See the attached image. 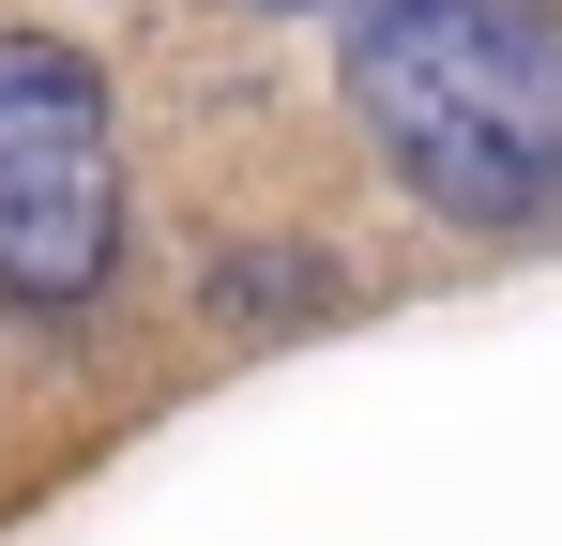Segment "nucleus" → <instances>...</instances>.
<instances>
[{
	"mask_svg": "<svg viewBox=\"0 0 562 546\" xmlns=\"http://www.w3.org/2000/svg\"><path fill=\"white\" fill-rule=\"evenodd\" d=\"M274 15H335V31H350V15H366V0H274Z\"/></svg>",
	"mask_w": 562,
	"mask_h": 546,
	"instance_id": "obj_3",
	"label": "nucleus"
},
{
	"mask_svg": "<svg viewBox=\"0 0 562 546\" xmlns=\"http://www.w3.org/2000/svg\"><path fill=\"white\" fill-rule=\"evenodd\" d=\"M122 259V152H106V77L46 31H0V288L15 304H92Z\"/></svg>",
	"mask_w": 562,
	"mask_h": 546,
	"instance_id": "obj_2",
	"label": "nucleus"
},
{
	"mask_svg": "<svg viewBox=\"0 0 562 546\" xmlns=\"http://www.w3.org/2000/svg\"><path fill=\"white\" fill-rule=\"evenodd\" d=\"M350 106L395 182L457 228H517L562 197V15L548 0H366Z\"/></svg>",
	"mask_w": 562,
	"mask_h": 546,
	"instance_id": "obj_1",
	"label": "nucleus"
}]
</instances>
